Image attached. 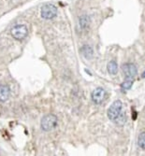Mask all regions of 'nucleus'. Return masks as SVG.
<instances>
[{"label": "nucleus", "instance_id": "obj_1", "mask_svg": "<svg viewBox=\"0 0 145 156\" xmlns=\"http://www.w3.org/2000/svg\"><path fill=\"white\" fill-rule=\"evenodd\" d=\"M57 124V117L53 114H48L44 116L41 120L40 125L42 130L44 131H51L53 130Z\"/></svg>", "mask_w": 145, "mask_h": 156}, {"label": "nucleus", "instance_id": "obj_2", "mask_svg": "<svg viewBox=\"0 0 145 156\" xmlns=\"http://www.w3.org/2000/svg\"><path fill=\"white\" fill-rule=\"evenodd\" d=\"M123 109V103L120 100H115L108 109V117L111 121H115Z\"/></svg>", "mask_w": 145, "mask_h": 156}, {"label": "nucleus", "instance_id": "obj_3", "mask_svg": "<svg viewBox=\"0 0 145 156\" xmlns=\"http://www.w3.org/2000/svg\"><path fill=\"white\" fill-rule=\"evenodd\" d=\"M10 33L15 39L22 40L26 37V36L28 34V29H27L26 25H24V24H18L12 28Z\"/></svg>", "mask_w": 145, "mask_h": 156}, {"label": "nucleus", "instance_id": "obj_4", "mask_svg": "<svg viewBox=\"0 0 145 156\" xmlns=\"http://www.w3.org/2000/svg\"><path fill=\"white\" fill-rule=\"evenodd\" d=\"M41 17L46 20H51L57 15V8L52 4L44 5L41 9Z\"/></svg>", "mask_w": 145, "mask_h": 156}, {"label": "nucleus", "instance_id": "obj_5", "mask_svg": "<svg viewBox=\"0 0 145 156\" xmlns=\"http://www.w3.org/2000/svg\"><path fill=\"white\" fill-rule=\"evenodd\" d=\"M122 70H123V72L126 79H134L138 72L136 66L131 63H127V64L123 65Z\"/></svg>", "mask_w": 145, "mask_h": 156}, {"label": "nucleus", "instance_id": "obj_6", "mask_svg": "<svg viewBox=\"0 0 145 156\" xmlns=\"http://www.w3.org/2000/svg\"><path fill=\"white\" fill-rule=\"evenodd\" d=\"M105 97H106V91L101 87L95 89L92 93V100L96 104H101L104 101Z\"/></svg>", "mask_w": 145, "mask_h": 156}, {"label": "nucleus", "instance_id": "obj_7", "mask_svg": "<svg viewBox=\"0 0 145 156\" xmlns=\"http://www.w3.org/2000/svg\"><path fill=\"white\" fill-rule=\"evenodd\" d=\"M10 94L9 88L6 85H0V101L6 102Z\"/></svg>", "mask_w": 145, "mask_h": 156}, {"label": "nucleus", "instance_id": "obj_8", "mask_svg": "<svg viewBox=\"0 0 145 156\" xmlns=\"http://www.w3.org/2000/svg\"><path fill=\"white\" fill-rule=\"evenodd\" d=\"M90 24V18L87 16V15H82V17H80L79 20V25L82 28V30H85L87 28L89 27Z\"/></svg>", "mask_w": 145, "mask_h": 156}, {"label": "nucleus", "instance_id": "obj_9", "mask_svg": "<svg viewBox=\"0 0 145 156\" xmlns=\"http://www.w3.org/2000/svg\"><path fill=\"white\" fill-rule=\"evenodd\" d=\"M108 71L111 75H116L118 71V65L115 61H111L108 64Z\"/></svg>", "mask_w": 145, "mask_h": 156}, {"label": "nucleus", "instance_id": "obj_10", "mask_svg": "<svg viewBox=\"0 0 145 156\" xmlns=\"http://www.w3.org/2000/svg\"><path fill=\"white\" fill-rule=\"evenodd\" d=\"M82 53L86 58H91L93 55V49L88 45H85L82 48Z\"/></svg>", "mask_w": 145, "mask_h": 156}, {"label": "nucleus", "instance_id": "obj_11", "mask_svg": "<svg viewBox=\"0 0 145 156\" xmlns=\"http://www.w3.org/2000/svg\"><path fill=\"white\" fill-rule=\"evenodd\" d=\"M114 122H115L116 123H117V124H119V125H124L125 122H126V115L122 111V112L120 113V115H119L117 118H116V120H115Z\"/></svg>", "mask_w": 145, "mask_h": 156}, {"label": "nucleus", "instance_id": "obj_12", "mask_svg": "<svg viewBox=\"0 0 145 156\" xmlns=\"http://www.w3.org/2000/svg\"><path fill=\"white\" fill-rule=\"evenodd\" d=\"M133 79H125V80L122 83V88L124 90H128L132 87V85H133Z\"/></svg>", "mask_w": 145, "mask_h": 156}, {"label": "nucleus", "instance_id": "obj_13", "mask_svg": "<svg viewBox=\"0 0 145 156\" xmlns=\"http://www.w3.org/2000/svg\"><path fill=\"white\" fill-rule=\"evenodd\" d=\"M138 144H139V146H140L141 149L145 150V132L141 133V134L139 136V138H138Z\"/></svg>", "mask_w": 145, "mask_h": 156}]
</instances>
